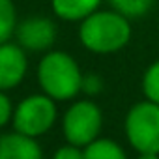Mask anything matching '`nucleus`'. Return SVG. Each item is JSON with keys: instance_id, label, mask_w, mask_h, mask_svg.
Masks as SVG:
<instances>
[{"instance_id": "nucleus-1", "label": "nucleus", "mask_w": 159, "mask_h": 159, "mask_svg": "<svg viewBox=\"0 0 159 159\" xmlns=\"http://www.w3.org/2000/svg\"><path fill=\"white\" fill-rule=\"evenodd\" d=\"M79 38L88 51L109 54L125 47L131 38V26L127 17L118 11H94L81 23Z\"/></svg>"}, {"instance_id": "nucleus-2", "label": "nucleus", "mask_w": 159, "mask_h": 159, "mask_svg": "<svg viewBox=\"0 0 159 159\" xmlns=\"http://www.w3.org/2000/svg\"><path fill=\"white\" fill-rule=\"evenodd\" d=\"M38 81L49 98L66 101L81 92L83 75L77 62L67 52L52 51L47 52L39 62Z\"/></svg>"}, {"instance_id": "nucleus-3", "label": "nucleus", "mask_w": 159, "mask_h": 159, "mask_svg": "<svg viewBox=\"0 0 159 159\" xmlns=\"http://www.w3.org/2000/svg\"><path fill=\"white\" fill-rule=\"evenodd\" d=\"M125 135L140 153H159V103L140 101L125 118Z\"/></svg>"}, {"instance_id": "nucleus-4", "label": "nucleus", "mask_w": 159, "mask_h": 159, "mask_svg": "<svg viewBox=\"0 0 159 159\" xmlns=\"http://www.w3.org/2000/svg\"><path fill=\"white\" fill-rule=\"evenodd\" d=\"M56 120L54 99L45 96H28L13 112V125L19 133L28 137H39L47 133Z\"/></svg>"}, {"instance_id": "nucleus-5", "label": "nucleus", "mask_w": 159, "mask_h": 159, "mask_svg": "<svg viewBox=\"0 0 159 159\" xmlns=\"http://www.w3.org/2000/svg\"><path fill=\"white\" fill-rule=\"evenodd\" d=\"M103 116L96 103L77 101L71 105L64 116V135L69 144L88 146L94 142L101 131Z\"/></svg>"}, {"instance_id": "nucleus-6", "label": "nucleus", "mask_w": 159, "mask_h": 159, "mask_svg": "<svg viewBox=\"0 0 159 159\" xmlns=\"http://www.w3.org/2000/svg\"><path fill=\"white\" fill-rule=\"evenodd\" d=\"M17 43L25 51H47L56 39V25L43 15H34L28 17L21 23H17L15 28Z\"/></svg>"}, {"instance_id": "nucleus-7", "label": "nucleus", "mask_w": 159, "mask_h": 159, "mask_svg": "<svg viewBox=\"0 0 159 159\" xmlns=\"http://www.w3.org/2000/svg\"><path fill=\"white\" fill-rule=\"evenodd\" d=\"M28 60L25 49L19 43H2L0 45V90L15 88L26 75Z\"/></svg>"}, {"instance_id": "nucleus-8", "label": "nucleus", "mask_w": 159, "mask_h": 159, "mask_svg": "<svg viewBox=\"0 0 159 159\" xmlns=\"http://www.w3.org/2000/svg\"><path fill=\"white\" fill-rule=\"evenodd\" d=\"M0 159H43V153L34 137L17 131L0 137Z\"/></svg>"}, {"instance_id": "nucleus-9", "label": "nucleus", "mask_w": 159, "mask_h": 159, "mask_svg": "<svg viewBox=\"0 0 159 159\" xmlns=\"http://www.w3.org/2000/svg\"><path fill=\"white\" fill-rule=\"evenodd\" d=\"M54 13L64 21H84L98 11L101 0H51Z\"/></svg>"}, {"instance_id": "nucleus-10", "label": "nucleus", "mask_w": 159, "mask_h": 159, "mask_svg": "<svg viewBox=\"0 0 159 159\" xmlns=\"http://www.w3.org/2000/svg\"><path fill=\"white\" fill-rule=\"evenodd\" d=\"M84 159H127L124 150L109 139H96L84 150Z\"/></svg>"}, {"instance_id": "nucleus-11", "label": "nucleus", "mask_w": 159, "mask_h": 159, "mask_svg": "<svg viewBox=\"0 0 159 159\" xmlns=\"http://www.w3.org/2000/svg\"><path fill=\"white\" fill-rule=\"evenodd\" d=\"M17 28V11L11 0H0V45L10 41Z\"/></svg>"}, {"instance_id": "nucleus-12", "label": "nucleus", "mask_w": 159, "mask_h": 159, "mask_svg": "<svg viewBox=\"0 0 159 159\" xmlns=\"http://www.w3.org/2000/svg\"><path fill=\"white\" fill-rule=\"evenodd\" d=\"M155 0H109V4L114 8V11L122 13L124 17H142L146 15Z\"/></svg>"}, {"instance_id": "nucleus-13", "label": "nucleus", "mask_w": 159, "mask_h": 159, "mask_svg": "<svg viewBox=\"0 0 159 159\" xmlns=\"http://www.w3.org/2000/svg\"><path fill=\"white\" fill-rule=\"evenodd\" d=\"M142 90L150 101L159 103V60L153 62L146 69L144 79H142Z\"/></svg>"}, {"instance_id": "nucleus-14", "label": "nucleus", "mask_w": 159, "mask_h": 159, "mask_svg": "<svg viewBox=\"0 0 159 159\" xmlns=\"http://www.w3.org/2000/svg\"><path fill=\"white\" fill-rule=\"evenodd\" d=\"M81 90H84V92L90 94V96L99 94V92L103 90V81H101V77L96 75V73L84 75V77H83V86H81Z\"/></svg>"}, {"instance_id": "nucleus-15", "label": "nucleus", "mask_w": 159, "mask_h": 159, "mask_svg": "<svg viewBox=\"0 0 159 159\" xmlns=\"http://www.w3.org/2000/svg\"><path fill=\"white\" fill-rule=\"evenodd\" d=\"M52 159H84V152L81 150V146L67 144V146L58 148Z\"/></svg>"}, {"instance_id": "nucleus-16", "label": "nucleus", "mask_w": 159, "mask_h": 159, "mask_svg": "<svg viewBox=\"0 0 159 159\" xmlns=\"http://www.w3.org/2000/svg\"><path fill=\"white\" fill-rule=\"evenodd\" d=\"M11 118V101L4 94V90H0V127L6 125Z\"/></svg>"}, {"instance_id": "nucleus-17", "label": "nucleus", "mask_w": 159, "mask_h": 159, "mask_svg": "<svg viewBox=\"0 0 159 159\" xmlns=\"http://www.w3.org/2000/svg\"><path fill=\"white\" fill-rule=\"evenodd\" d=\"M139 159H159V153H140Z\"/></svg>"}]
</instances>
